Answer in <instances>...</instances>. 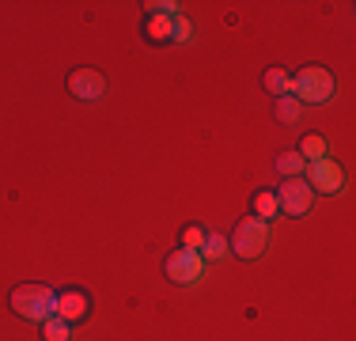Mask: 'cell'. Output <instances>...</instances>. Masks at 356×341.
I'll return each mask as SVG.
<instances>
[{
	"label": "cell",
	"mask_w": 356,
	"mask_h": 341,
	"mask_svg": "<svg viewBox=\"0 0 356 341\" xmlns=\"http://www.w3.org/2000/svg\"><path fill=\"white\" fill-rule=\"evenodd\" d=\"M292 95L300 102H311V106H322L337 95V76L322 65H303L292 76Z\"/></svg>",
	"instance_id": "1"
},
{
	"label": "cell",
	"mask_w": 356,
	"mask_h": 341,
	"mask_svg": "<svg viewBox=\"0 0 356 341\" xmlns=\"http://www.w3.org/2000/svg\"><path fill=\"white\" fill-rule=\"evenodd\" d=\"M12 311L27 322H46L57 315V292L49 285H19L12 288Z\"/></svg>",
	"instance_id": "2"
},
{
	"label": "cell",
	"mask_w": 356,
	"mask_h": 341,
	"mask_svg": "<svg viewBox=\"0 0 356 341\" xmlns=\"http://www.w3.org/2000/svg\"><path fill=\"white\" fill-rule=\"evenodd\" d=\"M227 246H232L243 262L261 258L266 246H269V224H266V220H258V216H243L239 224H235V235H232V243H227Z\"/></svg>",
	"instance_id": "3"
},
{
	"label": "cell",
	"mask_w": 356,
	"mask_h": 341,
	"mask_svg": "<svg viewBox=\"0 0 356 341\" xmlns=\"http://www.w3.org/2000/svg\"><path fill=\"white\" fill-rule=\"evenodd\" d=\"M201 269H205L201 254L197 251H186V246L171 251V254H167V262H163V273H167V280H171V285H197Z\"/></svg>",
	"instance_id": "4"
},
{
	"label": "cell",
	"mask_w": 356,
	"mask_h": 341,
	"mask_svg": "<svg viewBox=\"0 0 356 341\" xmlns=\"http://www.w3.org/2000/svg\"><path fill=\"white\" fill-rule=\"evenodd\" d=\"M65 84H69V95L80 99V102H95V99L106 95V76L99 72V68H91V65L72 68Z\"/></svg>",
	"instance_id": "5"
},
{
	"label": "cell",
	"mask_w": 356,
	"mask_h": 341,
	"mask_svg": "<svg viewBox=\"0 0 356 341\" xmlns=\"http://www.w3.org/2000/svg\"><path fill=\"white\" fill-rule=\"evenodd\" d=\"M303 182L311 186V193H341V186H345V170L334 164L330 156H322L315 159V164H307V170H303Z\"/></svg>",
	"instance_id": "6"
},
{
	"label": "cell",
	"mask_w": 356,
	"mask_h": 341,
	"mask_svg": "<svg viewBox=\"0 0 356 341\" xmlns=\"http://www.w3.org/2000/svg\"><path fill=\"white\" fill-rule=\"evenodd\" d=\"M277 201H281V212H288V216H303V212H311L315 193H311V186L303 178H284L277 186Z\"/></svg>",
	"instance_id": "7"
},
{
	"label": "cell",
	"mask_w": 356,
	"mask_h": 341,
	"mask_svg": "<svg viewBox=\"0 0 356 341\" xmlns=\"http://www.w3.org/2000/svg\"><path fill=\"white\" fill-rule=\"evenodd\" d=\"M57 319H65L69 326L91 319V292H83V288H61L57 292Z\"/></svg>",
	"instance_id": "8"
},
{
	"label": "cell",
	"mask_w": 356,
	"mask_h": 341,
	"mask_svg": "<svg viewBox=\"0 0 356 341\" xmlns=\"http://www.w3.org/2000/svg\"><path fill=\"white\" fill-rule=\"evenodd\" d=\"M250 216L266 220V224L281 216V201H277V190H254V198H250Z\"/></svg>",
	"instance_id": "9"
},
{
	"label": "cell",
	"mask_w": 356,
	"mask_h": 341,
	"mask_svg": "<svg viewBox=\"0 0 356 341\" xmlns=\"http://www.w3.org/2000/svg\"><path fill=\"white\" fill-rule=\"evenodd\" d=\"M171 23H175V15H148V19H144V38H148L152 46L171 42Z\"/></svg>",
	"instance_id": "10"
},
{
	"label": "cell",
	"mask_w": 356,
	"mask_h": 341,
	"mask_svg": "<svg viewBox=\"0 0 356 341\" xmlns=\"http://www.w3.org/2000/svg\"><path fill=\"white\" fill-rule=\"evenodd\" d=\"M300 114H303V102L288 91V95H277L273 99V118L281 125H292V122H300Z\"/></svg>",
	"instance_id": "11"
},
{
	"label": "cell",
	"mask_w": 356,
	"mask_h": 341,
	"mask_svg": "<svg viewBox=\"0 0 356 341\" xmlns=\"http://www.w3.org/2000/svg\"><path fill=\"white\" fill-rule=\"evenodd\" d=\"M277 170H281V178H303V170H307V159L300 156V152H281L277 156Z\"/></svg>",
	"instance_id": "12"
},
{
	"label": "cell",
	"mask_w": 356,
	"mask_h": 341,
	"mask_svg": "<svg viewBox=\"0 0 356 341\" xmlns=\"http://www.w3.org/2000/svg\"><path fill=\"white\" fill-rule=\"evenodd\" d=\"M261 84H266V91L269 95H288L292 91V76L284 72V68H266V76H261Z\"/></svg>",
	"instance_id": "13"
},
{
	"label": "cell",
	"mask_w": 356,
	"mask_h": 341,
	"mask_svg": "<svg viewBox=\"0 0 356 341\" xmlns=\"http://www.w3.org/2000/svg\"><path fill=\"white\" fill-rule=\"evenodd\" d=\"M38 330H42V341H69L72 338V326L65 319H46V322H38Z\"/></svg>",
	"instance_id": "14"
},
{
	"label": "cell",
	"mask_w": 356,
	"mask_h": 341,
	"mask_svg": "<svg viewBox=\"0 0 356 341\" xmlns=\"http://www.w3.org/2000/svg\"><path fill=\"white\" fill-rule=\"evenodd\" d=\"M197 254H201V262H216V258H224V254H227V239H224V235H216V232H209Z\"/></svg>",
	"instance_id": "15"
},
{
	"label": "cell",
	"mask_w": 356,
	"mask_h": 341,
	"mask_svg": "<svg viewBox=\"0 0 356 341\" xmlns=\"http://www.w3.org/2000/svg\"><path fill=\"white\" fill-rule=\"evenodd\" d=\"M296 152H300V156L307 159V164H315V159H322V156H326V141L311 133V136H303V144H300Z\"/></svg>",
	"instance_id": "16"
},
{
	"label": "cell",
	"mask_w": 356,
	"mask_h": 341,
	"mask_svg": "<svg viewBox=\"0 0 356 341\" xmlns=\"http://www.w3.org/2000/svg\"><path fill=\"white\" fill-rule=\"evenodd\" d=\"M205 228L201 224H190V228H182V243L178 246H186V251H201V243H205Z\"/></svg>",
	"instance_id": "17"
},
{
	"label": "cell",
	"mask_w": 356,
	"mask_h": 341,
	"mask_svg": "<svg viewBox=\"0 0 356 341\" xmlns=\"http://www.w3.org/2000/svg\"><path fill=\"white\" fill-rule=\"evenodd\" d=\"M190 34H193V23L186 19V15H175V23H171V42H190Z\"/></svg>",
	"instance_id": "18"
},
{
	"label": "cell",
	"mask_w": 356,
	"mask_h": 341,
	"mask_svg": "<svg viewBox=\"0 0 356 341\" xmlns=\"http://www.w3.org/2000/svg\"><path fill=\"white\" fill-rule=\"evenodd\" d=\"M144 12H148V15H178V4H175V0H148Z\"/></svg>",
	"instance_id": "19"
}]
</instances>
